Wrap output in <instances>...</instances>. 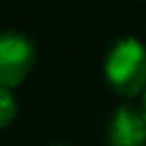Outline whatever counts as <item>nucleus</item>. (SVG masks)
I'll list each match as a JSON object with an SVG mask.
<instances>
[{
    "instance_id": "7ed1b4c3",
    "label": "nucleus",
    "mask_w": 146,
    "mask_h": 146,
    "mask_svg": "<svg viewBox=\"0 0 146 146\" xmlns=\"http://www.w3.org/2000/svg\"><path fill=\"white\" fill-rule=\"evenodd\" d=\"M107 141L110 146H146V116L141 107H119L110 121Z\"/></svg>"
},
{
    "instance_id": "f257e3e1",
    "label": "nucleus",
    "mask_w": 146,
    "mask_h": 146,
    "mask_svg": "<svg viewBox=\"0 0 146 146\" xmlns=\"http://www.w3.org/2000/svg\"><path fill=\"white\" fill-rule=\"evenodd\" d=\"M105 80L121 96L146 94V48L132 39H119L105 57Z\"/></svg>"
},
{
    "instance_id": "423d86ee",
    "label": "nucleus",
    "mask_w": 146,
    "mask_h": 146,
    "mask_svg": "<svg viewBox=\"0 0 146 146\" xmlns=\"http://www.w3.org/2000/svg\"><path fill=\"white\" fill-rule=\"evenodd\" d=\"M52 146H66V144H52Z\"/></svg>"
},
{
    "instance_id": "20e7f679",
    "label": "nucleus",
    "mask_w": 146,
    "mask_h": 146,
    "mask_svg": "<svg viewBox=\"0 0 146 146\" xmlns=\"http://www.w3.org/2000/svg\"><path fill=\"white\" fill-rule=\"evenodd\" d=\"M16 116V98L11 94V89L0 87V128L9 125Z\"/></svg>"
},
{
    "instance_id": "f03ea898",
    "label": "nucleus",
    "mask_w": 146,
    "mask_h": 146,
    "mask_svg": "<svg viewBox=\"0 0 146 146\" xmlns=\"http://www.w3.org/2000/svg\"><path fill=\"white\" fill-rule=\"evenodd\" d=\"M34 64V46L25 34L2 32L0 34V87H18Z\"/></svg>"
},
{
    "instance_id": "39448f33",
    "label": "nucleus",
    "mask_w": 146,
    "mask_h": 146,
    "mask_svg": "<svg viewBox=\"0 0 146 146\" xmlns=\"http://www.w3.org/2000/svg\"><path fill=\"white\" fill-rule=\"evenodd\" d=\"M141 112H144V116H146V94H144V100H141Z\"/></svg>"
}]
</instances>
